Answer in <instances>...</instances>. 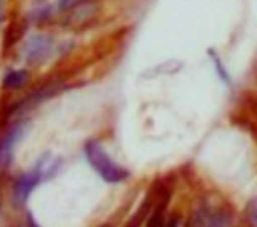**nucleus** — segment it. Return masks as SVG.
<instances>
[{
    "mask_svg": "<svg viewBox=\"0 0 257 227\" xmlns=\"http://www.w3.org/2000/svg\"><path fill=\"white\" fill-rule=\"evenodd\" d=\"M250 222H252L253 227H257V206H253V208L250 209Z\"/></svg>",
    "mask_w": 257,
    "mask_h": 227,
    "instance_id": "12",
    "label": "nucleus"
},
{
    "mask_svg": "<svg viewBox=\"0 0 257 227\" xmlns=\"http://www.w3.org/2000/svg\"><path fill=\"white\" fill-rule=\"evenodd\" d=\"M30 72L27 69H18V71H9L2 79V86L6 90H20L29 83Z\"/></svg>",
    "mask_w": 257,
    "mask_h": 227,
    "instance_id": "7",
    "label": "nucleus"
},
{
    "mask_svg": "<svg viewBox=\"0 0 257 227\" xmlns=\"http://www.w3.org/2000/svg\"><path fill=\"white\" fill-rule=\"evenodd\" d=\"M27 132V124L25 122H18L13 124L4 134L0 136V167H8L13 162L15 157V150L18 146V143L22 141V138Z\"/></svg>",
    "mask_w": 257,
    "mask_h": 227,
    "instance_id": "2",
    "label": "nucleus"
},
{
    "mask_svg": "<svg viewBox=\"0 0 257 227\" xmlns=\"http://www.w3.org/2000/svg\"><path fill=\"white\" fill-rule=\"evenodd\" d=\"M85 155L88 159L90 166L97 171L100 178L107 183H120V181L127 180L128 171L123 169L121 166H118L107 152L102 148L99 141H88L85 146Z\"/></svg>",
    "mask_w": 257,
    "mask_h": 227,
    "instance_id": "1",
    "label": "nucleus"
},
{
    "mask_svg": "<svg viewBox=\"0 0 257 227\" xmlns=\"http://www.w3.org/2000/svg\"><path fill=\"white\" fill-rule=\"evenodd\" d=\"M210 55H211V60H213V64H215V69H217V74L220 76L222 81L227 83V85H231V78H229V74H227V71H225V67L222 65L220 58H218L217 55H215L213 50H210Z\"/></svg>",
    "mask_w": 257,
    "mask_h": 227,
    "instance_id": "9",
    "label": "nucleus"
},
{
    "mask_svg": "<svg viewBox=\"0 0 257 227\" xmlns=\"http://www.w3.org/2000/svg\"><path fill=\"white\" fill-rule=\"evenodd\" d=\"M29 227H39V225H37L36 220H34V216H32V215H29Z\"/></svg>",
    "mask_w": 257,
    "mask_h": 227,
    "instance_id": "14",
    "label": "nucleus"
},
{
    "mask_svg": "<svg viewBox=\"0 0 257 227\" xmlns=\"http://www.w3.org/2000/svg\"><path fill=\"white\" fill-rule=\"evenodd\" d=\"M150 206H154V201H152V195H148L147 199H145V202L140 206V209L136 211V215L133 216V218L128 220L127 225L125 227H140L141 223H143L145 216H147V213L150 211Z\"/></svg>",
    "mask_w": 257,
    "mask_h": 227,
    "instance_id": "8",
    "label": "nucleus"
},
{
    "mask_svg": "<svg viewBox=\"0 0 257 227\" xmlns=\"http://www.w3.org/2000/svg\"><path fill=\"white\" fill-rule=\"evenodd\" d=\"M51 48H53V41H51V37L44 36V34H37V36L29 37V41H27L25 57L29 62L37 64V62L44 60V58L50 55Z\"/></svg>",
    "mask_w": 257,
    "mask_h": 227,
    "instance_id": "3",
    "label": "nucleus"
},
{
    "mask_svg": "<svg viewBox=\"0 0 257 227\" xmlns=\"http://www.w3.org/2000/svg\"><path fill=\"white\" fill-rule=\"evenodd\" d=\"M162 213H164V201L157 204L155 213L152 215V218H150V222H148L147 227H161L162 222H164V216H162Z\"/></svg>",
    "mask_w": 257,
    "mask_h": 227,
    "instance_id": "10",
    "label": "nucleus"
},
{
    "mask_svg": "<svg viewBox=\"0 0 257 227\" xmlns=\"http://www.w3.org/2000/svg\"><path fill=\"white\" fill-rule=\"evenodd\" d=\"M60 164H62V160L58 159V157H53L51 153H44L43 157L37 159L34 169H36L37 173L43 176V180L46 181V180H50L51 176L57 174V171L60 169Z\"/></svg>",
    "mask_w": 257,
    "mask_h": 227,
    "instance_id": "5",
    "label": "nucleus"
},
{
    "mask_svg": "<svg viewBox=\"0 0 257 227\" xmlns=\"http://www.w3.org/2000/svg\"><path fill=\"white\" fill-rule=\"evenodd\" d=\"M197 227H229L231 216L225 211H204L197 216Z\"/></svg>",
    "mask_w": 257,
    "mask_h": 227,
    "instance_id": "6",
    "label": "nucleus"
},
{
    "mask_svg": "<svg viewBox=\"0 0 257 227\" xmlns=\"http://www.w3.org/2000/svg\"><path fill=\"white\" fill-rule=\"evenodd\" d=\"M85 0H58V11H72L74 8H78L79 4H83Z\"/></svg>",
    "mask_w": 257,
    "mask_h": 227,
    "instance_id": "11",
    "label": "nucleus"
},
{
    "mask_svg": "<svg viewBox=\"0 0 257 227\" xmlns=\"http://www.w3.org/2000/svg\"><path fill=\"white\" fill-rule=\"evenodd\" d=\"M4 15H6L4 2H2V0H0V23H2V20H4Z\"/></svg>",
    "mask_w": 257,
    "mask_h": 227,
    "instance_id": "13",
    "label": "nucleus"
},
{
    "mask_svg": "<svg viewBox=\"0 0 257 227\" xmlns=\"http://www.w3.org/2000/svg\"><path fill=\"white\" fill-rule=\"evenodd\" d=\"M41 181H44L43 176H41L34 167L29 173L22 174V176L15 181V199L18 202H25L27 199L30 197V194L34 192V188H36Z\"/></svg>",
    "mask_w": 257,
    "mask_h": 227,
    "instance_id": "4",
    "label": "nucleus"
}]
</instances>
